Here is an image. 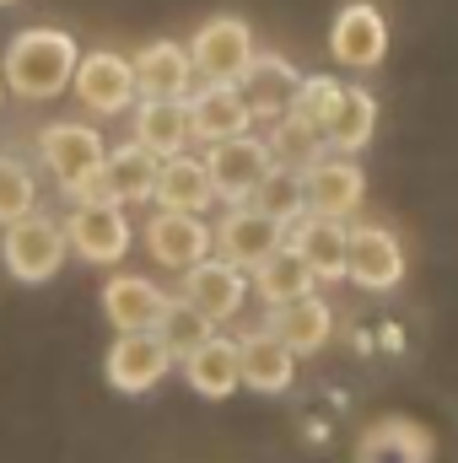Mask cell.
Returning <instances> with one entry per match:
<instances>
[{
    "instance_id": "cell-8",
    "label": "cell",
    "mask_w": 458,
    "mask_h": 463,
    "mask_svg": "<svg viewBox=\"0 0 458 463\" xmlns=\"http://www.w3.org/2000/svg\"><path fill=\"white\" fill-rule=\"evenodd\" d=\"M345 280L361 291H394L405 280V248L388 227H350L345 232Z\"/></svg>"
},
{
    "instance_id": "cell-14",
    "label": "cell",
    "mask_w": 458,
    "mask_h": 463,
    "mask_svg": "<svg viewBox=\"0 0 458 463\" xmlns=\"http://www.w3.org/2000/svg\"><path fill=\"white\" fill-rule=\"evenodd\" d=\"M146 253L162 269H189L205 253H216V232L205 227L200 216H189V211H157L146 222Z\"/></svg>"
},
{
    "instance_id": "cell-15",
    "label": "cell",
    "mask_w": 458,
    "mask_h": 463,
    "mask_svg": "<svg viewBox=\"0 0 458 463\" xmlns=\"http://www.w3.org/2000/svg\"><path fill=\"white\" fill-rule=\"evenodd\" d=\"M216 232V253L237 264V269H259L281 242H286V227L281 222H270L264 211H253V205H232L227 216H222V227Z\"/></svg>"
},
{
    "instance_id": "cell-23",
    "label": "cell",
    "mask_w": 458,
    "mask_h": 463,
    "mask_svg": "<svg viewBox=\"0 0 458 463\" xmlns=\"http://www.w3.org/2000/svg\"><path fill=\"white\" fill-rule=\"evenodd\" d=\"M286 242L302 253V264L313 269V280H345V227L335 216L302 211V216L286 227Z\"/></svg>"
},
{
    "instance_id": "cell-6",
    "label": "cell",
    "mask_w": 458,
    "mask_h": 463,
    "mask_svg": "<svg viewBox=\"0 0 458 463\" xmlns=\"http://www.w3.org/2000/svg\"><path fill=\"white\" fill-rule=\"evenodd\" d=\"M71 92L81 109H92L98 118H114L135 103V71L129 60L114 49H92L76 60V76H71Z\"/></svg>"
},
{
    "instance_id": "cell-29",
    "label": "cell",
    "mask_w": 458,
    "mask_h": 463,
    "mask_svg": "<svg viewBox=\"0 0 458 463\" xmlns=\"http://www.w3.org/2000/svg\"><path fill=\"white\" fill-rule=\"evenodd\" d=\"M313 269L302 264V253L291 248V242H281L259 269H253V291L270 302V307H281V302H297V297H313Z\"/></svg>"
},
{
    "instance_id": "cell-2",
    "label": "cell",
    "mask_w": 458,
    "mask_h": 463,
    "mask_svg": "<svg viewBox=\"0 0 458 463\" xmlns=\"http://www.w3.org/2000/svg\"><path fill=\"white\" fill-rule=\"evenodd\" d=\"M157 167H162V156H151L140 140H129V146H119L109 151L81 184H71L65 194H71V205H146L151 200V189H157Z\"/></svg>"
},
{
    "instance_id": "cell-13",
    "label": "cell",
    "mask_w": 458,
    "mask_h": 463,
    "mask_svg": "<svg viewBox=\"0 0 458 463\" xmlns=\"http://www.w3.org/2000/svg\"><path fill=\"white\" fill-rule=\"evenodd\" d=\"M329 54H335V65H350V71L383 65V54H388V22H383V11L367 5V0L340 5V16L329 27Z\"/></svg>"
},
{
    "instance_id": "cell-21",
    "label": "cell",
    "mask_w": 458,
    "mask_h": 463,
    "mask_svg": "<svg viewBox=\"0 0 458 463\" xmlns=\"http://www.w3.org/2000/svg\"><path fill=\"white\" fill-rule=\"evenodd\" d=\"M103 313L119 335H135V329H157L162 313H167V291L146 275H114L103 286Z\"/></svg>"
},
{
    "instance_id": "cell-25",
    "label": "cell",
    "mask_w": 458,
    "mask_h": 463,
    "mask_svg": "<svg viewBox=\"0 0 458 463\" xmlns=\"http://www.w3.org/2000/svg\"><path fill=\"white\" fill-rule=\"evenodd\" d=\"M184 383L200 393V399H232L243 388V372H237V340L227 335H211L205 345H195L184 355Z\"/></svg>"
},
{
    "instance_id": "cell-31",
    "label": "cell",
    "mask_w": 458,
    "mask_h": 463,
    "mask_svg": "<svg viewBox=\"0 0 458 463\" xmlns=\"http://www.w3.org/2000/svg\"><path fill=\"white\" fill-rule=\"evenodd\" d=\"M157 335H162V345L173 350L178 361L189 355L195 345H205L211 335H216V324L195 307V302H184V297H167V313H162V324H157Z\"/></svg>"
},
{
    "instance_id": "cell-1",
    "label": "cell",
    "mask_w": 458,
    "mask_h": 463,
    "mask_svg": "<svg viewBox=\"0 0 458 463\" xmlns=\"http://www.w3.org/2000/svg\"><path fill=\"white\" fill-rule=\"evenodd\" d=\"M76 60H81V43L65 33V27H22L11 43H5V92L11 98H27V103H43V98H60L76 76Z\"/></svg>"
},
{
    "instance_id": "cell-18",
    "label": "cell",
    "mask_w": 458,
    "mask_h": 463,
    "mask_svg": "<svg viewBox=\"0 0 458 463\" xmlns=\"http://www.w3.org/2000/svg\"><path fill=\"white\" fill-rule=\"evenodd\" d=\"M432 453H437L432 431L410 415H383L356 442V463H432Z\"/></svg>"
},
{
    "instance_id": "cell-27",
    "label": "cell",
    "mask_w": 458,
    "mask_h": 463,
    "mask_svg": "<svg viewBox=\"0 0 458 463\" xmlns=\"http://www.w3.org/2000/svg\"><path fill=\"white\" fill-rule=\"evenodd\" d=\"M372 129H377V98L367 87H345L329 124H324V146L340 151V156H356L372 140Z\"/></svg>"
},
{
    "instance_id": "cell-28",
    "label": "cell",
    "mask_w": 458,
    "mask_h": 463,
    "mask_svg": "<svg viewBox=\"0 0 458 463\" xmlns=\"http://www.w3.org/2000/svg\"><path fill=\"white\" fill-rule=\"evenodd\" d=\"M264 146H270V162H275V167H286V173H308L319 156H329V146H324V129H313L308 118H297V114L270 118V135H264Z\"/></svg>"
},
{
    "instance_id": "cell-30",
    "label": "cell",
    "mask_w": 458,
    "mask_h": 463,
    "mask_svg": "<svg viewBox=\"0 0 458 463\" xmlns=\"http://www.w3.org/2000/svg\"><path fill=\"white\" fill-rule=\"evenodd\" d=\"M248 205L253 211H264L270 222H281V227H291L302 211H308V194H302V173H286V167H270L264 173V184L248 194Z\"/></svg>"
},
{
    "instance_id": "cell-35",
    "label": "cell",
    "mask_w": 458,
    "mask_h": 463,
    "mask_svg": "<svg viewBox=\"0 0 458 463\" xmlns=\"http://www.w3.org/2000/svg\"><path fill=\"white\" fill-rule=\"evenodd\" d=\"M0 5H11V0H0Z\"/></svg>"
},
{
    "instance_id": "cell-11",
    "label": "cell",
    "mask_w": 458,
    "mask_h": 463,
    "mask_svg": "<svg viewBox=\"0 0 458 463\" xmlns=\"http://www.w3.org/2000/svg\"><path fill=\"white\" fill-rule=\"evenodd\" d=\"M38 156H43V167L60 178V189H71V184H81V178L109 156V146H103V135H98L92 124L60 118V124H49V129L38 135Z\"/></svg>"
},
{
    "instance_id": "cell-17",
    "label": "cell",
    "mask_w": 458,
    "mask_h": 463,
    "mask_svg": "<svg viewBox=\"0 0 458 463\" xmlns=\"http://www.w3.org/2000/svg\"><path fill=\"white\" fill-rule=\"evenodd\" d=\"M302 194H308V211L313 216H335L345 222L361 200H367V173L350 162V156H319L308 173H302Z\"/></svg>"
},
{
    "instance_id": "cell-34",
    "label": "cell",
    "mask_w": 458,
    "mask_h": 463,
    "mask_svg": "<svg viewBox=\"0 0 458 463\" xmlns=\"http://www.w3.org/2000/svg\"><path fill=\"white\" fill-rule=\"evenodd\" d=\"M0 103H5V76H0Z\"/></svg>"
},
{
    "instance_id": "cell-12",
    "label": "cell",
    "mask_w": 458,
    "mask_h": 463,
    "mask_svg": "<svg viewBox=\"0 0 458 463\" xmlns=\"http://www.w3.org/2000/svg\"><path fill=\"white\" fill-rule=\"evenodd\" d=\"M173 350L162 345L157 329H135V335H119L109 345V383L119 393H151L167 372H173Z\"/></svg>"
},
{
    "instance_id": "cell-10",
    "label": "cell",
    "mask_w": 458,
    "mask_h": 463,
    "mask_svg": "<svg viewBox=\"0 0 458 463\" xmlns=\"http://www.w3.org/2000/svg\"><path fill=\"white\" fill-rule=\"evenodd\" d=\"M189 135L195 140H227V135H248L259 118H253V103L243 98L237 81H200L189 98Z\"/></svg>"
},
{
    "instance_id": "cell-20",
    "label": "cell",
    "mask_w": 458,
    "mask_h": 463,
    "mask_svg": "<svg viewBox=\"0 0 458 463\" xmlns=\"http://www.w3.org/2000/svg\"><path fill=\"white\" fill-rule=\"evenodd\" d=\"M237 372H243V388L253 393H286L297 383V350L281 345L270 329H253L237 340Z\"/></svg>"
},
{
    "instance_id": "cell-5",
    "label": "cell",
    "mask_w": 458,
    "mask_h": 463,
    "mask_svg": "<svg viewBox=\"0 0 458 463\" xmlns=\"http://www.w3.org/2000/svg\"><path fill=\"white\" fill-rule=\"evenodd\" d=\"M253 54H259V43H253V27L243 16H211L189 38V60H195L200 81H237Z\"/></svg>"
},
{
    "instance_id": "cell-9",
    "label": "cell",
    "mask_w": 458,
    "mask_h": 463,
    "mask_svg": "<svg viewBox=\"0 0 458 463\" xmlns=\"http://www.w3.org/2000/svg\"><path fill=\"white\" fill-rule=\"evenodd\" d=\"M184 302H195L216 329L243 313V302H248V269H237L227 264L222 253H205L200 264H189L184 269Z\"/></svg>"
},
{
    "instance_id": "cell-7",
    "label": "cell",
    "mask_w": 458,
    "mask_h": 463,
    "mask_svg": "<svg viewBox=\"0 0 458 463\" xmlns=\"http://www.w3.org/2000/svg\"><path fill=\"white\" fill-rule=\"evenodd\" d=\"M60 227H65L71 253L87 264H119L129 253V237H135L124 205H71V216Z\"/></svg>"
},
{
    "instance_id": "cell-4",
    "label": "cell",
    "mask_w": 458,
    "mask_h": 463,
    "mask_svg": "<svg viewBox=\"0 0 458 463\" xmlns=\"http://www.w3.org/2000/svg\"><path fill=\"white\" fill-rule=\"evenodd\" d=\"M270 167H275L270 146L253 129L248 135H227V140H211V151H205V173L216 184V200H227V205H248V194L264 184Z\"/></svg>"
},
{
    "instance_id": "cell-22",
    "label": "cell",
    "mask_w": 458,
    "mask_h": 463,
    "mask_svg": "<svg viewBox=\"0 0 458 463\" xmlns=\"http://www.w3.org/2000/svg\"><path fill=\"white\" fill-rule=\"evenodd\" d=\"M297 81H302V71H297L291 60H281V54H253V60H248V71L237 76L243 98L253 103V118H264V124L291 109Z\"/></svg>"
},
{
    "instance_id": "cell-33",
    "label": "cell",
    "mask_w": 458,
    "mask_h": 463,
    "mask_svg": "<svg viewBox=\"0 0 458 463\" xmlns=\"http://www.w3.org/2000/svg\"><path fill=\"white\" fill-rule=\"evenodd\" d=\"M340 92H345L340 76H302V81H297V98H291L286 114H297V118H308L313 129H324L329 114H335V103H340Z\"/></svg>"
},
{
    "instance_id": "cell-3",
    "label": "cell",
    "mask_w": 458,
    "mask_h": 463,
    "mask_svg": "<svg viewBox=\"0 0 458 463\" xmlns=\"http://www.w3.org/2000/svg\"><path fill=\"white\" fill-rule=\"evenodd\" d=\"M65 253H71V242H65V227H60L54 216L27 211V216L5 222V237H0V264H5V275H11V280H22V286H43V280H54V275H60Z\"/></svg>"
},
{
    "instance_id": "cell-19",
    "label": "cell",
    "mask_w": 458,
    "mask_h": 463,
    "mask_svg": "<svg viewBox=\"0 0 458 463\" xmlns=\"http://www.w3.org/2000/svg\"><path fill=\"white\" fill-rule=\"evenodd\" d=\"M151 200H157V211H189V216H205V211L216 205V184H211V173H205V156H189V151L162 156Z\"/></svg>"
},
{
    "instance_id": "cell-32",
    "label": "cell",
    "mask_w": 458,
    "mask_h": 463,
    "mask_svg": "<svg viewBox=\"0 0 458 463\" xmlns=\"http://www.w3.org/2000/svg\"><path fill=\"white\" fill-rule=\"evenodd\" d=\"M27 211H38V178H33V167L22 156L0 151V227L27 216Z\"/></svg>"
},
{
    "instance_id": "cell-24",
    "label": "cell",
    "mask_w": 458,
    "mask_h": 463,
    "mask_svg": "<svg viewBox=\"0 0 458 463\" xmlns=\"http://www.w3.org/2000/svg\"><path fill=\"white\" fill-rule=\"evenodd\" d=\"M281 345H291L297 355H313V350L329 345V335H335V313H329V302H319V297H297V302H281V307H270V324H264Z\"/></svg>"
},
{
    "instance_id": "cell-26",
    "label": "cell",
    "mask_w": 458,
    "mask_h": 463,
    "mask_svg": "<svg viewBox=\"0 0 458 463\" xmlns=\"http://www.w3.org/2000/svg\"><path fill=\"white\" fill-rule=\"evenodd\" d=\"M135 140L151 156H178L195 135H189V103L184 98H140L135 109Z\"/></svg>"
},
{
    "instance_id": "cell-16",
    "label": "cell",
    "mask_w": 458,
    "mask_h": 463,
    "mask_svg": "<svg viewBox=\"0 0 458 463\" xmlns=\"http://www.w3.org/2000/svg\"><path fill=\"white\" fill-rule=\"evenodd\" d=\"M129 71H135V98H189L195 81H200L195 60H189V43H178V38L146 43L129 60Z\"/></svg>"
}]
</instances>
